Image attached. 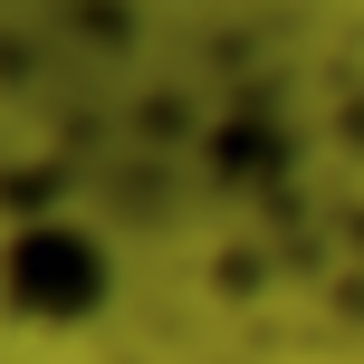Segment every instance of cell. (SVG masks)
<instances>
[{
	"label": "cell",
	"mask_w": 364,
	"mask_h": 364,
	"mask_svg": "<svg viewBox=\"0 0 364 364\" xmlns=\"http://www.w3.org/2000/svg\"><path fill=\"white\" fill-rule=\"evenodd\" d=\"M0 297L19 316H38V326H68V316H87L106 297V250L87 230H58V220L48 230H19L0 250Z\"/></svg>",
	"instance_id": "6da1fadb"
}]
</instances>
